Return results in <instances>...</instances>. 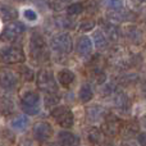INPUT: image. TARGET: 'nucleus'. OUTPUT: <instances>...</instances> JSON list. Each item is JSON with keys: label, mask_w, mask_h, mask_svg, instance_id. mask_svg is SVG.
I'll use <instances>...</instances> for the list:
<instances>
[{"label": "nucleus", "mask_w": 146, "mask_h": 146, "mask_svg": "<svg viewBox=\"0 0 146 146\" xmlns=\"http://www.w3.org/2000/svg\"><path fill=\"white\" fill-rule=\"evenodd\" d=\"M82 10H83V5L81 4V3H73V4H71L68 8H67V13H68L69 17H71V15L81 14Z\"/></svg>", "instance_id": "4be33fe9"}, {"label": "nucleus", "mask_w": 146, "mask_h": 146, "mask_svg": "<svg viewBox=\"0 0 146 146\" xmlns=\"http://www.w3.org/2000/svg\"><path fill=\"white\" fill-rule=\"evenodd\" d=\"M21 74H22V77L25 81H32L33 77H35L33 71L31 68H27V67H23L22 71H21Z\"/></svg>", "instance_id": "bb28decb"}, {"label": "nucleus", "mask_w": 146, "mask_h": 146, "mask_svg": "<svg viewBox=\"0 0 146 146\" xmlns=\"http://www.w3.org/2000/svg\"><path fill=\"white\" fill-rule=\"evenodd\" d=\"M56 25L62 28H73L74 27V22L71 21L69 18H66V17H58L56 18Z\"/></svg>", "instance_id": "5701e85b"}, {"label": "nucleus", "mask_w": 146, "mask_h": 146, "mask_svg": "<svg viewBox=\"0 0 146 146\" xmlns=\"http://www.w3.org/2000/svg\"><path fill=\"white\" fill-rule=\"evenodd\" d=\"M50 115L55 119V122L63 128H71L74 124V115L73 111L66 105H58L51 109Z\"/></svg>", "instance_id": "f257e3e1"}, {"label": "nucleus", "mask_w": 146, "mask_h": 146, "mask_svg": "<svg viewBox=\"0 0 146 146\" xmlns=\"http://www.w3.org/2000/svg\"><path fill=\"white\" fill-rule=\"evenodd\" d=\"M76 76L74 73L69 69H62V71L58 72V81L63 87H69V86L73 83Z\"/></svg>", "instance_id": "f8f14e48"}, {"label": "nucleus", "mask_w": 146, "mask_h": 146, "mask_svg": "<svg viewBox=\"0 0 146 146\" xmlns=\"http://www.w3.org/2000/svg\"><path fill=\"white\" fill-rule=\"evenodd\" d=\"M37 87L46 94H55L58 90V85L53 72L49 69H41L37 73Z\"/></svg>", "instance_id": "7ed1b4c3"}, {"label": "nucleus", "mask_w": 146, "mask_h": 146, "mask_svg": "<svg viewBox=\"0 0 146 146\" xmlns=\"http://www.w3.org/2000/svg\"><path fill=\"white\" fill-rule=\"evenodd\" d=\"M103 133L104 132L101 129L92 127L87 132V141L90 142V145H94V146L100 145L103 142Z\"/></svg>", "instance_id": "ddd939ff"}, {"label": "nucleus", "mask_w": 146, "mask_h": 146, "mask_svg": "<svg viewBox=\"0 0 146 146\" xmlns=\"http://www.w3.org/2000/svg\"><path fill=\"white\" fill-rule=\"evenodd\" d=\"M115 103H117V106H118L119 109H124L126 105H128V99H127L124 95H119L118 98H117Z\"/></svg>", "instance_id": "cd10ccee"}, {"label": "nucleus", "mask_w": 146, "mask_h": 146, "mask_svg": "<svg viewBox=\"0 0 146 146\" xmlns=\"http://www.w3.org/2000/svg\"><path fill=\"white\" fill-rule=\"evenodd\" d=\"M21 108L28 115H36L40 113V95L35 91H27L22 95Z\"/></svg>", "instance_id": "f03ea898"}, {"label": "nucleus", "mask_w": 146, "mask_h": 146, "mask_svg": "<svg viewBox=\"0 0 146 146\" xmlns=\"http://www.w3.org/2000/svg\"><path fill=\"white\" fill-rule=\"evenodd\" d=\"M18 86V77L14 72L4 71L1 72V87L7 91H13Z\"/></svg>", "instance_id": "1a4fd4ad"}, {"label": "nucleus", "mask_w": 146, "mask_h": 146, "mask_svg": "<svg viewBox=\"0 0 146 146\" xmlns=\"http://www.w3.org/2000/svg\"><path fill=\"white\" fill-rule=\"evenodd\" d=\"M104 27H105L106 33L109 35V37H110L111 40H117V38H118V30H117V27H114V26L110 25V23L105 25Z\"/></svg>", "instance_id": "a878e982"}, {"label": "nucleus", "mask_w": 146, "mask_h": 146, "mask_svg": "<svg viewBox=\"0 0 146 146\" xmlns=\"http://www.w3.org/2000/svg\"><path fill=\"white\" fill-rule=\"evenodd\" d=\"M94 27H95V21H92V19H85V21H82L80 25V30L83 31V32H88V31H91Z\"/></svg>", "instance_id": "393cba45"}, {"label": "nucleus", "mask_w": 146, "mask_h": 146, "mask_svg": "<svg viewBox=\"0 0 146 146\" xmlns=\"http://www.w3.org/2000/svg\"><path fill=\"white\" fill-rule=\"evenodd\" d=\"M137 142L140 146H146V132H141L137 135Z\"/></svg>", "instance_id": "c756f323"}, {"label": "nucleus", "mask_w": 146, "mask_h": 146, "mask_svg": "<svg viewBox=\"0 0 146 146\" xmlns=\"http://www.w3.org/2000/svg\"><path fill=\"white\" fill-rule=\"evenodd\" d=\"M104 5L108 7L109 9L118 10L123 7V0H104Z\"/></svg>", "instance_id": "b1692460"}, {"label": "nucleus", "mask_w": 146, "mask_h": 146, "mask_svg": "<svg viewBox=\"0 0 146 146\" xmlns=\"http://www.w3.org/2000/svg\"><path fill=\"white\" fill-rule=\"evenodd\" d=\"M121 131H123L124 135H127V136H132V135H135L137 131H139V124L136 123V122H129V123L124 124L123 127H122Z\"/></svg>", "instance_id": "aec40b11"}, {"label": "nucleus", "mask_w": 146, "mask_h": 146, "mask_svg": "<svg viewBox=\"0 0 146 146\" xmlns=\"http://www.w3.org/2000/svg\"><path fill=\"white\" fill-rule=\"evenodd\" d=\"M1 111L3 115H9L14 111V103L12 99H7L3 98L1 99Z\"/></svg>", "instance_id": "6ab92c4d"}, {"label": "nucleus", "mask_w": 146, "mask_h": 146, "mask_svg": "<svg viewBox=\"0 0 146 146\" xmlns=\"http://www.w3.org/2000/svg\"><path fill=\"white\" fill-rule=\"evenodd\" d=\"M18 12L10 5H3L1 7V19L4 22H10V21L17 19Z\"/></svg>", "instance_id": "dca6fc26"}, {"label": "nucleus", "mask_w": 146, "mask_h": 146, "mask_svg": "<svg viewBox=\"0 0 146 146\" xmlns=\"http://www.w3.org/2000/svg\"><path fill=\"white\" fill-rule=\"evenodd\" d=\"M121 129H122L121 122H119V119L114 115L106 117V118L104 119L103 126H101V131H103L105 135H108V136H114V135H117Z\"/></svg>", "instance_id": "6e6552de"}, {"label": "nucleus", "mask_w": 146, "mask_h": 146, "mask_svg": "<svg viewBox=\"0 0 146 146\" xmlns=\"http://www.w3.org/2000/svg\"><path fill=\"white\" fill-rule=\"evenodd\" d=\"M26 59L25 51L19 46H7L1 50V60L5 64L23 63Z\"/></svg>", "instance_id": "20e7f679"}, {"label": "nucleus", "mask_w": 146, "mask_h": 146, "mask_svg": "<svg viewBox=\"0 0 146 146\" xmlns=\"http://www.w3.org/2000/svg\"><path fill=\"white\" fill-rule=\"evenodd\" d=\"M25 17L27 18L28 21H36V18H37V14H36V13L33 12L32 9H26L25 10Z\"/></svg>", "instance_id": "c85d7f7f"}, {"label": "nucleus", "mask_w": 146, "mask_h": 146, "mask_svg": "<svg viewBox=\"0 0 146 146\" xmlns=\"http://www.w3.org/2000/svg\"><path fill=\"white\" fill-rule=\"evenodd\" d=\"M78 98L82 103H88L91 101V99L94 98V90L91 87V85L88 83H85V85L81 86L80 91H78Z\"/></svg>", "instance_id": "2eb2a0df"}, {"label": "nucleus", "mask_w": 146, "mask_h": 146, "mask_svg": "<svg viewBox=\"0 0 146 146\" xmlns=\"http://www.w3.org/2000/svg\"><path fill=\"white\" fill-rule=\"evenodd\" d=\"M58 142L60 146H77L78 137L69 131H59L58 132Z\"/></svg>", "instance_id": "9d476101"}, {"label": "nucleus", "mask_w": 146, "mask_h": 146, "mask_svg": "<svg viewBox=\"0 0 146 146\" xmlns=\"http://www.w3.org/2000/svg\"><path fill=\"white\" fill-rule=\"evenodd\" d=\"M51 49H54L58 53L68 54L73 49V40L68 33H58L51 38Z\"/></svg>", "instance_id": "39448f33"}, {"label": "nucleus", "mask_w": 146, "mask_h": 146, "mask_svg": "<svg viewBox=\"0 0 146 146\" xmlns=\"http://www.w3.org/2000/svg\"><path fill=\"white\" fill-rule=\"evenodd\" d=\"M25 25L21 22H14V23H10L8 25L7 27L3 30L1 33V37L4 41H14L15 38L18 37L19 35H22L25 32Z\"/></svg>", "instance_id": "0eeeda50"}, {"label": "nucleus", "mask_w": 146, "mask_h": 146, "mask_svg": "<svg viewBox=\"0 0 146 146\" xmlns=\"http://www.w3.org/2000/svg\"><path fill=\"white\" fill-rule=\"evenodd\" d=\"M32 132H33V137H35L36 141L46 142L51 139V136L54 133V129L50 126V123H48V122H37L33 126Z\"/></svg>", "instance_id": "423d86ee"}, {"label": "nucleus", "mask_w": 146, "mask_h": 146, "mask_svg": "<svg viewBox=\"0 0 146 146\" xmlns=\"http://www.w3.org/2000/svg\"><path fill=\"white\" fill-rule=\"evenodd\" d=\"M76 50L80 55H88L92 50V42L88 37L86 36H81L77 38V42H76Z\"/></svg>", "instance_id": "9b49d317"}, {"label": "nucleus", "mask_w": 146, "mask_h": 146, "mask_svg": "<svg viewBox=\"0 0 146 146\" xmlns=\"http://www.w3.org/2000/svg\"><path fill=\"white\" fill-rule=\"evenodd\" d=\"M94 44L98 49H105L108 46V40H106L105 35H104L101 31H98V32L94 33Z\"/></svg>", "instance_id": "a211bd4d"}, {"label": "nucleus", "mask_w": 146, "mask_h": 146, "mask_svg": "<svg viewBox=\"0 0 146 146\" xmlns=\"http://www.w3.org/2000/svg\"><path fill=\"white\" fill-rule=\"evenodd\" d=\"M63 1H68L69 3V1H76V0H63Z\"/></svg>", "instance_id": "7c9ffc66"}, {"label": "nucleus", "mask_w": 146, "mask_h": 146, "mask_svg": "<svg viewBox=\"0 0 146 146\" xmlns=\"http://www.w3.org/2000/svg\"><path fill=\"white\" fill-rule=\"evenodd\" d=\"M86 117H87L88 122H98L104 117V109L99 105H94L87 109Z\"/></svg>", "instance_id": "4468645a"}, {"label": "nucleus", "mask_w": 146, "mask_h": 146, "mask_svg": "<svg viewBox=\"0 0 146 146\" xmlns=\"http://www.w3.org/2000/svg\"><path fill=\"white\" fill-rule=\"evenodd\" d=\"M59 103V98L55 95V94H46L45 96V106L46 108H55L58 106Z\"/></svg>", "instance_id": "412c9836"}, {"label": "nucleus", "mask_w": 146, "mask_h": 146, "mask_svg": "<svg viewBox=\"0 0 146 146\" xmlns=\"http://www.w3.org/2000/svg\"><path fill=\"white\" fill-rule=\"evenodd\" d=\"M12 128L15 131L23 132L28 126V118L26 115H17L14 119L12 121Z\"/></svg>", "instance_id": "f3484780"}]
</instances>
